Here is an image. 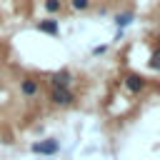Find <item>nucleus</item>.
Listing matches in <instances>:
<instances>
[{
	"instance_id": "1",
	"label": "nucleus",
	"mask_w": 160,
	"mask_h": 160,
	"mask_svg": "<svg viewBox=\"0 0 160 160\" xmlns=\"http://www.w3.org/2000/svg\"><path fill=\"white\" fill-rule=\"evenodd\" d=\"M50 102L55 108H68L75 102V95L70 88H50Z\"/></svg>"
},
{
	"instance_id": "2",
	"label": "nucleus",
	"mask_w": 160,
	"mask_h": 160,
	"mask_svg": "<svg viewBox=\"0 0 160 160\" xmlns=\"http://www.w3.org/2000/svg\"><path fill=\"white\" fill-rule=\"evenodd\" d=\"M60 150V142L55 140V138H45V140H38V142H32L30 145V152L32 155H55Z\"/></svg>"
},
{
	"instance_id": "3",
	"label": "nucleus",
	"mask_w": 160,
	"mask_h": 160,
	"mask_svg": "<svg viewBox=\"0 0 160 160\" xmlns=\"http://www.w3.org/2000/svg\"><path fill=\"white\" fill-rule=\"evenodd\" d=\"M38 92H40V80L38 78H30L28 75V78L20 80V95L22 98H35Z\"/></svg>"
},
{
	"instance_id": "4",
	"label": "nucleus",
	"mask_w": 160,
	"mask_h": 160,
	"mask_svg": "<svg viewBox=\"0 0 160 160\" xmlns=\"http://www.w3.org/2000/svg\"><path fill=\"white\" fill-rule=\"evenodd\" d=\"M125 88H128V92L140 95V92L145 90V80H142V75H138V72H128V75H125Z\"/></svg>"
},
{
	"instance_id": "5",
	"label": "nucleus",
	"mask_w": 160,
	"mask_h": 160,
	"mask_svg": "<svg viewBox=\"0 0 160 160\" xmlns=\"http://www.w3.org/2000/svg\"><path fill=\"white\" fill-rule=\"evenodd\" d=\"M70 82H72V72L65 68L50 75V88H70Z\"/></svg>"
},
{
	"instance_id": "6",
	"label": "nucleus",
	"mask_w": 160,
	"mask_h": 160,
	"mask_svg": "<svg viewBox=\"0 0 160 160\" xmlns=\"http://www.w3.org/2000/svg\"><path fill=\"white\" fill-rule=\"evenodd\" d=\"M38 30L40 32H45V35H58L60 32V25H58V20H52V18H45V20H38Z\"/></svg>"
},
{
	"instance_id": "7",
	"label": "nucleus",
	"mask_w": 160,
	"mask_h": 160,
	"mask_svg": "<svg viewBox=\"0 0 160 160\" xmlns=\"http://www.w3.org/2000/svg\"><path fill=\"white\" fill-rule=\"evenodd\" d=\"M132 20H135V15H132V12H120V15H115V25H118L120 30H122V28H128Z\"/></svg>"
},
{
	"instance_id": "8",
	"label": "nucleus",
	"mask_w": 160,
	"mask_h": 160,
	"mask_svg": "<svg viewBox=\"0 0 160 160\" xmlns=\"http://www.w3.org/2000/svg\"><path fill=\"white\" fill-rule=\"evenodd\" d=\"M42 8H45L50 15H55V12H60V10H62V0H45V2H42Z\"/></svg>"
},
{
	"instance_id": "9",
	"label": "nucleus",
	"mask_w": 160,
	"mask_h": 160,
	"mask_svg": "<svg viewBox=\"0 0 160 160\" xmlns=\"http://www.w3.org/2000/svg\"><path fill=\"white\" fill-rule=\"evenodd\" d=\"M70 8L75 12H85V10H90V0H70Z\"/></svg>"
},
{
	"instance_id": "10",
	"label": "nucleus",
	"mask_w": 160,
	"mask_h": 160,
	"mask_svg": "<svg viewBox=\"0 0 160 160\" xmlns=\"http://www.w3.org/2000/svg\"><path fill=\"white\" fill-rule=\"evenodd\" d=\"M148 65H150V70H160V48H155V50H152V55H150Z\"/></svg>"
},
{
	"instance_id": "11",
	"label": "nucleus",
	"mask_w": 160,
	"mask_h": 160,
	"mask_svg": "<svg viewBox=\"0 0 160 160\" xmlns=\"http://www.w3.org/2000/svg\"><path fill=\"white\" fill-rule=\"evenodd\" d=\"M105 50H108V45H100V48H95V50H92V52H95V55H102V52H105Z\"/></svg>"
}]
</instances>
